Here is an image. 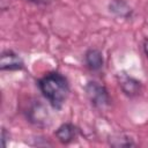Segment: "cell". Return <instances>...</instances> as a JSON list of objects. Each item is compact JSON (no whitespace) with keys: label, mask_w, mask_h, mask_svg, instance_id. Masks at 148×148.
Listing matches in <instances>:
<instances>
[{"label":"cell","mask_w":148,"mask_h":148,"mask_svg":"<svg viewBox=\"0 0 148 148\" xmlns=\"http://www.w3.org/2000/svg\"><path fill=\"white\" fill-rule=\"evenodd\" d=\"M30 2H34V3H37V5H43V3H47L50 0H28Z\"/></svg>","instance_id":"7c38bea8"},{"label":"cell","mask_w":148,"mask_h":148,"mask_svg":"<svg viewBox=\"0 0 148 148\" xmlns=\"http://www.w3.org/2000/svg\"><path fill=\"white\" fill-rule=\"evenodd\" d=\"M9 138H10V135L7 132V130L6 128H2V131H1V139H2V146L3 147L7 146V141L9 140Z\"/></svg>","instance_id":"30bf717a"},{"label":"cell","mask_w":148,"mask_h":148,"mask_svg":"<svg viewBox=\"0 0 148 148\" xmlns=\"http://www.w3.org/2000/svg\"><path fill=\"white\" fill-rule=\"evenodd\" d=\"M109 143L112 147H133L135 146V142L125 134H116L110 136Z\"/></svg>","instance_id":"9c48e42d"},{"label":"cell","mask_w":148,"mask_h":148,"mask_svg":"<svg viewBox=\"0 0 148 148\" xmlns=\"http://www.w3.org/2000/svg\"><path fill=\"white\" fill-rule=\"evenodd\" d=\"M24 67L23 60L17 53L12 50H5L0 57V68L1 71H20Z\"/></svg>","instance_id":"5b68a950"},{"label":"cell","mask_w":148,"mask_h":148,"mask_svg":"<svg viewBox=\"0 0 148 148\" xmlns=\"http://www.w3.org/2000/svg\"><path fill=\"white\" fill-rule=\"evenodd\" d=\"M109 10L121 18H130L133 14V9L125 0H111L109 3Z\"/></svg>","instance_id":"ba28073f"},{"label":"cell","mask_w":148,"mask_h":148,"mask_svg":"<svg viewBox=\"0 0 148 148\" xmlns=\"http://www.w3.org/2000/svg\"><path fill=\"white\" fill-rule=\"evenodd\" d=\"M84 62L90 71H99L104 64L102 52L97 49H89L84 54Z\"/></svg>","instance_id":"52a82bcc"},{"label":"cell","mask_w":148,"mask_h":148,"mask_svg":"<svg viewBox=\"0 0 148 148\" xmlns=\"http://www.w3.org/2000/svg\"><path fill=\"white\" fill-rule=\"evenodd\" d=\"M118 82L123 92L128 97H135L141 91V82L124 72L118 74Z\"/></svg>","instance_id":"3957f363"},{"label":"cell","mask_w":148,"mask_h":148,"mask_svg":"<svg viewBox=\"0 0 148 148\" xmlns=\"http://www.w3.org/2000/svg\"><path fill=\"white\" fill-rule=\"evenodd\" d=\"M142 46H143V52H145L146 57L148 58V38L143 40V45H142Z\"/></svg>","instance_id":"8fae6325"},{"label":"cell","mask_w":148,"mask_h":148,"mask_svg":"<svg viewBox=\"0 0 148 148\" xmlns=\"http://www.w3.org/2000/svg\"><path fill=\"white\" fill-rule=\"evenodd\" d=\"M77 133H79V130L75 125L71 123H65L58 127L54 134L59 140V142H61L62 145H68L76 139Z\"/></svg>","instance_id":"8992f818"},{"label":"cell","mask_w":148,"mask_h":148,"mask_svg":"<svg viewBox=\"0 0 148 148\" xmlns=\"http://www.w3.org/2000/svg\"><path fill=\"white\" fill-rule=\"evenodd\" d=\"M84 90H86V95L89 98L92 106H95L97 109H104L110 105L111 97L109 95L108 89L103 84H101L96 81H89L86 84Z\"/></svg>","instance_id":"7a4b0ae2"},{"label":"cell","mask_w":148,"mask_h":148,"mask_svg":"<svg viewBox=\"0 0 148 148\" xmlns=\"http://www.w3.org/2000/svg\"><path fill=\"white\" fill-rule=\"evenodd\" d=\"M27 118L29 119L30 123L35 125L45 126L47 125L49 121L47 110L42 103H39V101H35V103H32L27 111Z\"/></svg>","instance_id":"277c9868"},{"label":"cell","mask_w":148,"mask_h":148,"mask_svg":"<svg viewBox=\"0 0 148 148\" xmlns=\"http://www.w3.org/2000/svg\"><path fill=\"white\" fill-rule=\"evenodd\" d=\"M42 95L56 110L61 109L69 94V83L66 76L59 72H50L38 80Z\"/></svg>","instance_id":"6da1fadb"}]
</instances>
